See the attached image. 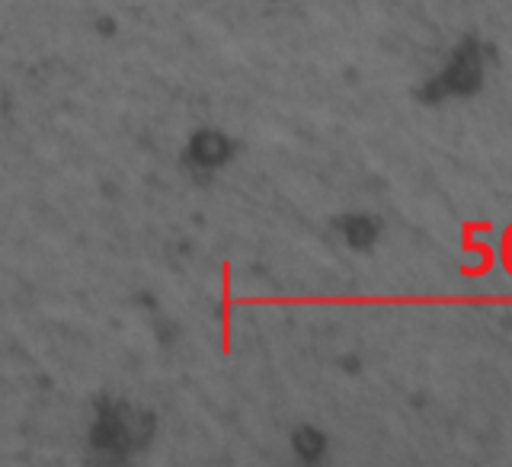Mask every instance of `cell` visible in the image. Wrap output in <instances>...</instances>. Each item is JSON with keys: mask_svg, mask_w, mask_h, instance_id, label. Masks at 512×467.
<instances>
[{"mask_svg": "<svg viewBox=\"0 0 512 467\" xmlns=\"http://www.w3.org/2000/svg\"><path fill=\"white\" fill-rule=\"evenodd\" d=\"M292 448H295V455L301 461H317V458H324V452H327V436H324V432H317L314 426H301L292 436Z\"/></svg>", "mask_w": 512, "mask_h": 467, "instance_id": "3957f363", "label": "cell"}, {"mask_svg": "<svg viewBox=\"0 0 512 467\" xmlns=\"http://www.w3.org/2000/svg\"><path fill=\"white\" fill-rule=\"evenodd\" d=\"M343 234H346V240H349V247L365 250V247H372L375 240H378V224H375L372 218L356 215V218H346Z\"/></svg>", "mask_w": 512, "mask_h": 467, "instance_id": "277c9868", "label": "cell"}, {"mask_svg": "<svg viewBox=\"0 0 512 467\" xmlns=\"http://www.w3.org/2000/svg\"><path fill=\"white\" fill-rule=\"evenodd\" d=\"M231 157V141L224 132H215V128H202V132L192 135L189 141V160L202 170H215L221 164H228Z\"/></svg>", "mask_w": 512, "mask_h": 467, "instance_id": "7a4b0ae2", "label": "cell"}, {"mask_svg": "<svg viewBox=\"0 0 512 467\" xmlns=\"http://www.w3.org/2000/svg\"><path fill=\"white\" fill-rule=\"evenodd\" d=\"M484 80V58H480L477 45H464L461 52L452 58V64L445 68L439 87L432 90H448V93H474Z\"/></svg>", "mask_w": 512, "mask_h": 467, "instance_id": "6da1fadb", "label": "cell"}]
</instances>
